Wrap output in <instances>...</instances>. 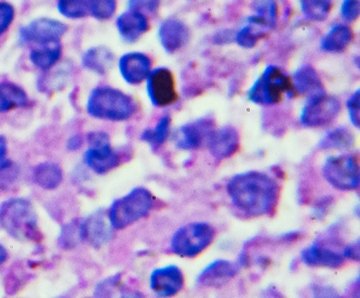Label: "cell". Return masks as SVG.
I'll use <instances>...</instances> for the list:
<instances>
[{
	"mask_svg": "<svg viewBox=\"0 0 360 298\" xmlns=\"http://www.w3.org/2000/svg\"><path fill=\"white\" fill-rule=\"evenodd\" d=\"M285 97L295 98V92L290 76L276 64L267 66L247 92L249 101L257 106H276Z\"/></svg>",
	"mask_w": 360,
	"mask_h": 298,
	"instance_id": "5",
	"label": "cell"
},
{
	"mask_svg": "<svg viewBox=\"0 0 360 298\" xmlns=\"http://www.w3.org/2000/svg\"><path fill=\"white\" fill-rule=\"evenodd\" d=\"M129 9L138 10L144 14L156 13L160 7V0H128Z\"/></svg>",
	"mask_w": 360,
	"mask_h": 298,
	"instance_id": "41",
	"label": "cell"
},
{
	"mask_svg": "<svg viewBox=\"0 0 360 298\" xmlns=\"http://www.w3.org/2000/svg\"><path fill=\"white\" fill-rule=\"evenodd\" d=\"M68 26L53 18L40 17L20 27L18 32L20 45H44L61 42L68 33Z\"/></svg>",
	"mask_w": 360,
	"mask_h": 298,
	"instance_id": "10",
	"label": "cell"
},
{
	"mask_svg": "<svg viewBox=\"0 0 360 298\" xmlns=\"http://www.w3.org/2000/svg\"><path fill=\"white\" fill-rule=\"evenodd\" d=\"M342 111L341 100L327 92L307 98L300 114V123L307 128H321L333 124Z\"/></svg>",
	"mask_w": 360,
	"mask_h": 298,
	"instance_id": "9",
	"label": "cell"
},
{
	"mask_svg": "<svg viewBox=\"0 0 360 298\" xmlns=\"http://www.w3.org/2000/svg\"><path fill=\"white\" fill-rule=\"evenodd\" d=\"M122 275H112V277H108V279L103 280V281L98 283L96 287V292H94V296L96 297H105V296H110L112 292L114 291L115 287H117L120 285L122 281Z\"/></svg>",
	"mask_w": 360,
	"mask_h": 298,
	"instance_id": "40",
	"label": "cell"
},
{
	"mask_svg": "<svg viewBox=\"0 0 360 298\" xmlns=\"http://www.w3.org/2000/svg\"><path fill=\"white\" fill-rule=\"evenodd\" d=\"M354 39V32L347 23H335L330 26L327 33L321 37V51L326 54H343Z\"/></svg>",
	"mask_w": 360,
	"mask_h": 298,
	"instance_id": "22",
	"label": "cell"
},
{
	"mask_svg": "<svg viewBox=\"0 0 360 298\" xmlns=\"http://www.w3.org/2000/svg\"><path fill=\"white\" fill-rule=\"evenodd\" d=\"M209 152L217 161L232 158L240 148V135L232 125L215 128L206 144Z\"/></svg>",
	"mask_w": 360,
	"mask_h": 298,
	"instance_id": "16",
	"label": "cell"
},
{
	"mask_svg": "<svg viewBox=\"0 0 360 298\" xmlns=\"http://www.w3.org/2000/svg\"><path fill=\"white\" fill-rule=\"evenodd\" d=\"M340 13L345 23L357 21L360 15L359 0H343L340 8Z\"/></svg>",
	"mask_w": 360,
	"mask_h": 298,
	"instance_id": "37",
	"label": "cell"
},
{
	"mask_svg": "<svg viewBox=\"0 0 360 298\" xmlns=\"http://www.w3.org/2000/svg\"><path fill=\"white\" fill-rule=\"evenodd\" d=\"M0 228L20 242L34 241L38 235V223L31 201L25 197H11L1 203Z\"/></svg>",
	"mask_w": 360,
	"mask_h": 298,
	"instance_id": "4",
	"label": "cell"
},
{
	"mask_svg": "<svg viewBox=\"0 0 360 298\" xmlns=\"http://www.w3.org/2000/svg\"><path fill=\"white\" fill-rule=\"evenodd\" d=\"M171 116L165 114L153 128H146L141 134V141L146 142L152 150L162 148L168 140L171 132Z\"/></svg>",
	"mask_w": 360,
	"mask_h": 298,
	"instance_id": "28",
	"label": "cell"
},
{
	"mask_svg": "<svg viewBox=\"0 0 360 298\" xmlns=\"http://www.w3.org/2000/svg\"><path fill=\"white\" fill-rule=\"evenodd\" d=\"M15 8L9 1L0 0V37L7 33L15 20Z\"/></svg>",
	"mask_w": 360,
	"mask_h": 298,
	"instance_id": "36",
	"label": "cell"
},
{
	"mask_svg": "<svg viewBox=\"0 0 360 298\" xmlns=\"http://www.w3.org/2000/svg\"><path fill=\"white\" fill-rule=\"evenodd\" d=\"M157 38L166 54H174L188 45L192 39V31L183 20L169 17L158 26Z\"/></svg>",
	"mask_w": 360,
	"mask_h": 298,
	"instance_id": "13",
	"label": "cell"
},
{
	"mask_svg": "<svg viewBox=\"0 0 360 298\" xmlns=\"http://www.w3.org/2000/svg\"><path fill=\"white\" fill-rule=\"evenodd\" d=\"M269 31L261 26L246 22V25L241 26L235 31L234 42L243 49H252L259 45V42L267 35Z\"/></svg>",
	"mask_w": 360,
	"mask_h": 298,
	"instance_id": "29",
	"label": "cell"
},
{
	"mask_svg": "<svg viewBox=\"0 0 360 298\" xmlns=\"http://www.w3.org/2000/svg\"><path fill=\"white\" fill-rule=\"evenodd\" d=\"M114 62L115 54L105 46H94L86 50L82 56V68L98 75L108 74Z\"/></svg>",
	"mask_w": 360,
	"mask_h": 298,
	"instance_id": "23",
	"label": "cell"
},
{
	"mask_svg": "<svg viewBox=\"0 0 360 298\" xmlns=\"http://www.w3.org/2000/svg\"><path fill=\"white\" fill-rule=\"evenodd\" d=\"M226 193L235 209L250 218L271 217L278 207V181L259 170L239 173L227 181Z\"/></svg>",
	"mask_w": 360,
	"mask_h": 298,
	"instance_id": "1",
	"label": "cell"
},
{
	"mask_svg": "<svg viewBox=\"0 0 360 298\" xmlns=\"http://www.w3.org/2000/svg\"><path fill=\"white\" fill-rule=\"evenodd\" d=\"M321 173L335 190L347 192L359 188V163L355 155H331L323 163Z\"/></svg>",
	"mask_w": 360,
	"mask_h": 298,
	"instance_id": "7",
	"label": "cell"
},
{
	"mask_svg": "<svg viewBox=\"0 0 360 298\" xmlns=\"http://www.w3.org/2000/svg\"><path fill=\"white\" fill-rule=\"evenodd\" d=\"M146 90L155 108H167L178 101L176 78L170 68L158 66L146 78Z\"/></svg>",
	"mask_w": 360,
	"mask_h": 298,
	"instance_id": "11",
	"label": "cell"
},
{
	"mask_svg": "<svg viewBox=\"0 0 360 298\" xmlns=\"http://www.w3.org/2000/svg\"><path fill=\"white\" fill-rule=\"evenodd\" d=\"M295 96L309 97L325 92V86L319 72L311 64H303L297 68L291 77Z\"/></svg>",
	"mask_w": 360,
	"mask_h": 298,
	"instance_id": "21",
	"label": "cell"
},
{
	"mask_svg": "<svg viewBox=\"0 0 360 298\" xmlns=\"http://www.w3.org/2000/svg\"><path fill=\"white\" fill-rule=\"evenodd\" d=\"M80 232L82 242L87 243L94 249H101L112 239L114 229L110 227L103 211L98 209L80 221Z\"/></svg>",
	"mask_w": 360,
	"mask_h": 298,
	"instance_id": "15",
	"label": "cell"
},
{
	"mask_svg": "<svg viewBox=\"0 0 360 298\" xmlns=\"http://www.w3.org/2000/svg\"><path fill=\"white\" fill-rule=\"evenodd\" d=\"M240 271L238 263L229 259H217L205 267L197 277L196 283L199 287L217 289L229 283Z\"/></svg>",
	"mask_w": 360,
	"mask_h": 298,
	"instance_id": "18",
	"label": "cell"
},
{
	"mask_svg": "<svg viewBox=\"0 0 360 298\" xmlns=\"http://www.w3.org/2000/svg\"><path fill=\"white\" fill-rule=\"evenodd\" d=\"M302 13L309 21L325 22L333 10V0H297Z\"/></svg>",
	"mask_w": 360,
	"mask_h": 298,
	"instance_id": "30",
	"label": "cell"
},
{
	"mask_svg": "<svg viewBox=\"0 0 360 298\" xmlns=\"http://www.w3.org/2000/svg\"><path fill=\"white\" fill-rule=\"evenodd\" d=\"M20 176V167L8 156L0 158V191H6L17 182Z\"/></svg>",
	"mask_w": 360,
	"mask_h": 298,
	"instance_id": "35",
	"label": "cell"
},
{
	"mask_svg": "<svg viewBox=\"0 0 360 298\" xmlns=\"http://www.w3.org/2000/svg\"><path fill=\"white\" fill-rule=\"evenodd\" d=\"M235 32L232 30H221L213 35V42L214 45H229L231 42H234Z\"/></svg>",
	"mask_w": 360,
	"mask_h": 298,
	"instance_id": "42",
	"label": "cell"
},
{
	"mask_svg": "<svg viewBox=\"0 0 360 298\" xmlns=\"http://www.w3.org/2000/svg\"><path fill=\"white\" fill-rule=\"evenodd\" d=\"M86 112L96 120L122 123L136 116L138 104L130 94L104 85L90 92L86 102Z\"/></svg>",
	"mask_w": 360,
	"mask_h": 298,
	"instance_id": "2",
	"label": "cell"
},
{
	"mask_svg": "<svg viewBox=\"0 0 360 298\" xmlns=\"http://www.w3.org/2000/svg\"><path fill=\"white\" fill-rule=\"evenodd\" d=\"M185 285L182 269L176 265L156 268L150 275V289L157 297H174Z\"/></svg>",
	"mask_w": 360,
	"mask_h": 298,
	"instance_id": "14",
	"label": "cell"
},
{
	"mask_svg": "<svg viewBox=\"0 0 360 298\" xmlns=\"http://www.w3.org/2000/svg\"><path fill=\"white\" fill-rule=\"evenodd\" d=\"M8 259H9V253H8L7 249L0 243V266L4 265Z\"/></svg>",
	"mask_w": 360,
	"mask_h": 298,
	"instance_id": "46",
	"label": "cell"
},
{
	"mask_svg": "<svg viewBox=\"0 0 360 298\" xmlns=\"http://www.w3.org/2000/svg\"><path fill=\"white\" fill-rule=\"evenodd\" d=\"M217 237L214 225L206 221L186 223L172 235L170 252L181 259H196L211 247Z\"/></svg>",
	"mask_w": 360,
	"mask_h": 298,
	"instance_id": "6",
	"label": "cell"
},
{
	"mask_svg": "<svg viewBox=\"0 0 360 298\" xmlns=\"http://www.w3.org/2000/svg\"><path fill=\"white\" fill-rule=\"evenodd\" d=\"M63 54L61 42L35 46L30 52V61L40 70H49L59 63Z\"/></svg>",
	"mask_w": 360,
	"mask_h": 298,
	"instance_id": "24",
	"label": "cell"
},
{
	"mask_svg": "<svg viewBox=\"0 0 360 298\" xmlns=\"http://www.w3.org/2000/svg\"><path fill=\"white\" fill-rule=\"evenodd\" d=\"M56 10L68 20H82L89 15L88 0H58Z\"/></svg>",
	"mask_w": 360,
	"mask_h": 298,
	"instance_id": "32",
	"label": "cell"
},
{
	"mask_svg": "<svg viewBox=\"0 0 360 298\" xmlns=\"http://www.w3.org/2000/svg\"><path fill=\"white\" fill-rule=\"evenodd\" d=\"M116 28L122 42L134 45L150 31V20L143 12L128 9L118 15Z\"/></svg>",
	"mask_w": 360,
	"mask_h": 298,
	"instance_id": "20",
	"label": "cell"
},
{
	"mask_svg": "<svg viewBox=\"0 0 360 298\" xmlns=\"http://www.w3.org/2000/svg\"><path fill=\"white\" fill-rule=\"evenodd\" d=\"M300 237H301V232H299V231H293V232L283 233V235L279 237V239H281L283 243H291L293 242V241H297Z\"/></svg>",
	"mask_w": 360,
	"mask_h": 298,
	"instance_id": "45",
	"label": "cell"
},
{
	"mask_svg": "<svg viewBox=\"0 0 360 298\" xmlns=\"http://www.w3.org/2000/svg\"><path fill=\"white\" fill-rule=\"evenodd\" d=\"M349 120L354 127L359 130L360 127V90L357 89L351 94L347 101Z\"/></svg>",
	"mask_w": 360,
	"mask_h": 298,
	"instance_id": "38",
	"label": "cell"
},
{
	"mask_svg": "<svg viewBox=\"0 0 360 298\" xmlns=\"http://www.w3.org/2000/svg\"><path fill=\"white\" fill-rule=\"evenodd\" d=\"M89 15L98 21H108L117 11V0H88Z\"/></svg>",
	"mask_w": 360,
	"mask_h": 298,
	"instance_id": "34",
	"label": "cell"
},
{
	"mask_svg": "<svg viewBox=\"0 0 360 298\" xmlns=\"http://www.w3.org/2000/svg\"><path fill=\"white\" fill-rule=\"evenodd\" d=\"M33 180L35 185L44 190H56L63 181V170L56 163H40L34 167Z\"/></svg>",
	"mask_w": 360,
	"mask_h": 298,
	"instance_id": "26",
	"label": "cell"
},
{
	"mask_svg": "<svg viewBox=\"0 0 360 298\" xmlns=\"http://www.w3.org/2000/svg\"><path fill=\"white\" fill-rule=\"evenodd\" d=\"M157 199L148 189L136 187L126 195L112 201L108 219L114 230H124L146 218L156 209Z\"/></svg>",
	"mask_w": 360,
	"mask_h": 298,
	"instance_id": "3",
	"label": "cell"
},
{
	"mask_svg": "<svg viewBox=\"0 0 360 298\" xmlns=\"http://www.w3.org/2000/svg\"><path fill=\"white\" fill-rule=\"evenodd\" d=\"M333 197L330 195H326V197H321V199L316 201L314 204L313 209H311V216L314 219L317 221H323L326 218L328 214H329L330 209L333 207Z\"/></svg>",
	"mask_w": 360,
	"mask_h": 298,
	"instance_id": "39",
	"label": "cell"
},
{
	"mask_svg": "<svg viewBox=\"0 0 360 298\" xmlns=\"http://www.w3.org/2000/svg\"><path fill=\"white\" fill-rule=\"evenodd\" d=\"M255 15L260 18L269 31L278 25L279 7L276 0H255L253 5Z\"/></svg>",
	"mask_w": 360,
	"mask_h": 298,
	"instance_id": "31",
	"label": "cell"
},
{
	"mask_svg": "<svg viewBox=\"0 0 360 298\" xmlns=\"http://www.w3.org/2000/svg\"><path fill=\"white\" fill-rule=\"evenodd\" d=\"M82 137L79 135H74V136L70 137L66 144V148L70 151H77L79 150L82 147Z\"/></svg>",
	"mask_w": 360,
	"mask_h": 298,
	"instance_id": "44",
	"label": "cell"
},
{
	"mask_svg": "<svg viewBox=\"0 0 360 298\" xmlns=\"http://www.w3.org/2000/svg\"><path fill=\"white\" fill-rule=\"evenodd\" d=\"M214 130V118L211 116H202L182 125L176 130L174 135V144L179 150H199L206 146L209 136Z\"/></svg>",
	"mask_w": 360,
	"mask_h": 298,
	"instance_id": "12",
	"label": "cell"
},
{
	"mask_svg": "<svg viewBox=\"0 0 360 298\" xmlns=\"http://www.w3.org/2000/svg\"><path fill=\"white\" fill-rule=\"evenodd\" d=\"M82 242L80 221H72L62 225L58 243L61 249H73Z\"/></svg>",
	"mask_w": 360,
	"mask_h": 298,
	"instance_id": "33",
	"label": "cell"
},
{
	"mask_svg": "<svg viewBox=\"0 0 360 298\" xmlns=\"http://www.w3.org/2000/svg\"><path fill=\"white\" fill-rule=\"evenodd\" d=\"M152 70V58L144 52H127L118 60L120 76L129 85L136 86L146 82Z\"/></svg>",
	"mask_w": 360,
	"mask_h": 298,
	"instance_id": "17",
	"label": "cell"
},
{
	"mask_svg": "<svg viewBox=\"0 0 360 298\" xmlns=\"http://www.w3.org/2000/svg\"><path fill=\"white\" fill-rule=\"evenodd\" d=\"M355 144V137L347 127L340 126L329 130L319 141L321 150L347 151Z\"/></svg>",
	"mask_w": 360,
	"mask_h": 298,
	"instance_id": "27",
	"label": "cell"
},
{
	"mask_svg": "<svg viewBox=\"0 0 360 298\" xmlns=\"http://www.w3.org/2000/svg\"><path fill=\"white\" fill-rule=\"evenodd\" d=\"M342 254L347 261L349 259L352 261H359V241L347 244L344 247Z\"/></svg>",
	"mask_w": 360,
	"mask_h": 298,
	"instance_id": "43",
	"label": "cell"
},
{
	"mask_svg": "<svg viewBox=\"0 0 360 298\" xmlns=\"http://www.w3.org/2000/svg\"><path fill=\"white\" fill-rule=\"evenodd\" d=\"M301 261L311 268H326L337 271L343 267L347 259L337 249L328 247L323 241L314 242L301 252Z\"/></svg>",
	"mask_w": 360,
	"mask_h": 298,
	"instance_id": "19",
	"label": "cell"
},
{
	"mask_svg": "<svg viewBox=\"0 0 360 298\" xmlns=\"http://www.w3.org/2000/svg\"><path fill=\"white\" fill-rule=\"evenodd\" d=\"M87 141L89 148L84 153V163L94 174L105 175L120 166L122 155L112 148L108 132H90Z\"/></svg>",
	"mask_w": 360,
	"mask_h": 298,
	"instance_id": "8",
	"label": "cell"
},
{
	"mask_svg": "<svg viewBox=\"0 0 360 298\" xmlns=\"http://www.w3.org/2000/svg\"><path fill=\"white\" fill-rule=\"evenodd\" d=\"M30 104L28 94L15 82H0V114L26 108Z\"/></svg>",
	"mask_w": 360,
	"mask_h": 298,
	"instance_id": "25",
	"label": "cell"
}]
</instances>
